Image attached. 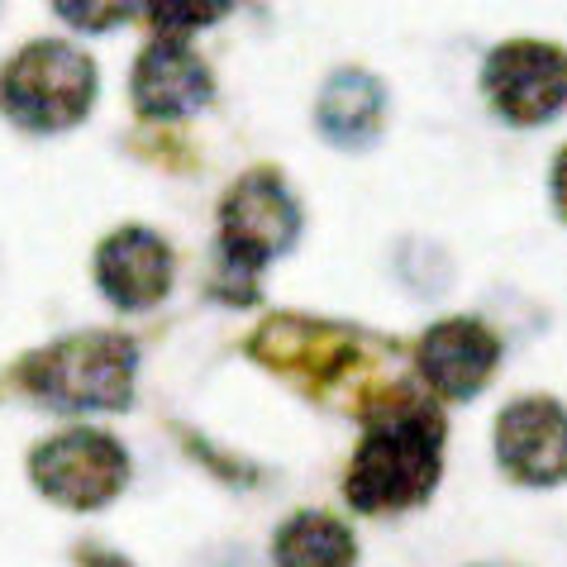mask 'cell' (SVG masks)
Listing matches in <instances>:
<instances>
[{"label":"cell","instance_id":"9","mask_svg":"<svg viewBox=\"0 0 567 567\" xmlns=\"http://www.w3.org/2000/svg\"><path fill=\"white\" fill-rule=\"evenodd\" d=\"M501 343L477 320H444L420 339L415 368L444 401H472L496 377Z\"/></svg>","mask_w":567,"mask_h":567},{"label":"cell","instance_id":"15","mask_svg":"<svg viewBox=\"0 0 567 567\" xmlns=\"http://www.w3.org/2000/svg\"><path fill=\"white\" fill-rule=\"evenodd\" d=\"M76 567H134L124 554H115V548H101V544H86L76 548Z\"/></svg>","mask_w":567,"mask_h":567},{"label":"cell","instance_id":"12","mask_svg":"<svg viewBox=\"0 0 567 567\" xmlns=\"http://www.w3.org/2000/svg\"><path fill=\"white\" fill-rule=\"evenodd\" d=\"M272 563L277 567H353L358 544L343 519L324 511H301L272 534Z\"/></svg>","mask_w":567,"mask_h":567},{"label":"cell","instance_id":"8","mask_svg":"<svg viewBox=\"0 0 567 567\" xmlns=\"http://www.w3.org/2000/svg\"><path fill=\"white\" fill-rule=\"evenodd\" d=\"M172 272H177V258L163 234L153 229H120L110 234L96 254V287L115 310H148L167 296Z\"/></svg>","mask_w":567,"mask_h":567},{"label":"cell","instance_id":"4","mask_svg":"<svg viewBox=\"0 0 567 567\" xmlns=\"http://www.w3.org/2000/svg\"><path fill=\"white\" fill-rule=\"evenodd\" d=\"M29 482L58 511L96 515L130 486V453L105 430H62L29 453Z\"/></svg>","mask_w":567,"mask_h":567},{"label":"cell","instance_id":"1","mask_svg":"<svg viewBox=\"0 0 567 567\" xmlns=\"http://www.w3.org/2000/svg\"><path fill=\"white\" fill-rule=\"evenodd\" d=\"M444 467V420L415 396H396L372 411V430L358 444L343 496L362 515L411 511L434 492Z\"/></svg>","mask_w":567,"mask_h":567},{"label":"cell","instance_id":"11","mask_svg":"<svg viewBox=\"0 0 567 567\" xmlns=\"http://www.w3.org/2000/svg\"><path fill=\"white\" fill-rule=\"evenodd\" d=\"M382 105H386L382 82H372L368 72H339L320 96V130H324L329 144L362 148L377 138Z\"/></svg>","mask_w":567,"mask_h":567},{"label":"cell","instance_id":"13","mask_svg":"<svg viewBox=\"0 0 567 567\" xmlns=\"http://www.w3.org/2000/svg\"><path fill=\"white\" fill-rule=\"evenodd\" d=\"M229 6L234 0H144L153 29L167 39H186V34H196V29L219 24L229 14Z\"/></svg>","mask_w":567,"mask_h":567},{"label":"cell","instance_id":"3","mask_svg":"<svg viewBox=\"0 0 567 567\" xmlns=\"http://www.w3.org/2000/svg\"><path fill=\"white\" fill-rule=\"evenodd\" d=\"M96 62L58 39H39L10 58L0 76V110L29 134H62L96 105Z\"/></svg>","mask_w":567,"mask_h":567},{"label":"cell","instance_id":"16","mask_svg":"<svg viewBox=\"0 0 567 567\" xmlns=\"http://www.w3.org/2000/svg\"><path fill=\"white\" fill-rule=\"evenodd\" d=\"M554 200H558V215L567 219V148L558 153V163H554Z\"/></svg>","mask_w":567,"mask_h":567},{"label":"cell","instance_id":"5","mask_svg":"<svg viewBox=\"0 0 567 567\" xmlns=\"http://www.w3.org/2000/svg\"><path fill=\"white\" fill-rule=\"evenodd\" d=\"M301 234V206L277 172H248L229 186L219 210V248L229 277L254 281L272 258H281Z\"/></svg>","mask_w":567,"mask_h":567},{"label":"cell","instance_id":"10","mask_svg":"<svg viewBox=\"0 0 567 567\" xmlns=\"http://www.w3.org/2000/svg\"><path fill=\"white\" fill-rule=\"evenodd\" d=\"M130 91H134L138 115L182 120V115H196V110L210 101L215 82H210V68L200 62V53H192L182 39L157 34L134 62Z\"/></svg>","mask_w":567,"mask_h":567},{"label":"cell","instance_id":"14","mask_svg":"<svg viewBox=\"0 0 567 567\" xmlns=\"http://www.w3.org/2000/svg\"><path fill=\"white\" fill-rule=\"evenodd\" d=\"M138 6H144V0H53L62 24L82 29V34H110V29L130 24Z\"/></svg>","mask_w":567,"mask_h":567},{"label":"cell","instance_id":"7","mask_svg":"<svg viewBox=\"0 0 567 567\" xmlns=\"http://www.w3.org/2000/svg\"><path fill=\"white\" fill-rule=\"evenodd\" d=\"M496 458L515 482L554 486L567 477V411L548 396H529L501 411Z\"/></svg>","mask_w":567,"mask_h":567},{"label":"cell","instance_id":"2","mask_svg":"<svg viewBox=\"0 0 567 567\" xmlns=\"http://www.w3.org/2000/svg\"><path fill=\"white\" fill-rule=\"evenodd\" d=\"M134 372H138V349L134 339L115 334V329L68 334L24 368L34 396H43L49 411H68V415L124 411L134 396Z\"/></svg>","mask_w":567,"mask_h":567},{"label":"cell","instance_id":"6","mask_svg":"<svg viewBox=\"0 0 567 567\" xmlns=\"http://www.w3.org/2000/svg\"><path fill=\"white\" fill-rule=\"evenodd\" d=\"M482 91L511 124H544L567 105V58L534 39L501 43L482 68Z\"/></svg>","mask_w":567,"mask_h":567}]
</instances>
